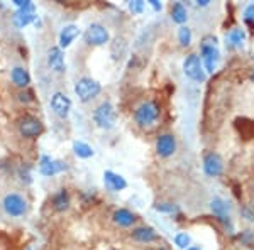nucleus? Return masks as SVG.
Returning a JSON list of instances; mask_svg holds the SVG:
<instances>
[{"instance_id": "39448f33", "label": "nucleus", "mask_w": 254, "mask_h": 250, "mask_svg": "<svg viewBox=\"0 0 254 250\" xmlns=\"http://www.w3.org/2000/svg\"><path fill=\"white\" fill-rule=\"evenodd\" d=\"M2 208L12 218H19V216H24L27 213V201L19 193H9V195L3 196Z\"/></svg>"}, {"instance_id": "c85d7f7f", "label": "nucleus", "mask_w": 254, "mask_h": 250, "mask_svg": "<svg viewBox=\"0 0 254 250\" xmlns=\"http://www.w3.org/2000/svg\"><path fill=\"white\" fill-rule=\"evenodd\" d=\"M127 7H129V10L132 12L134 15H139L144 10V2H142V0H130Z\"/></svg>"}, {"instance_id": "0eeeda50", "label": "nucleus", "mask_w": 254, "mask_h": 250, "mask_svg": "<svg viewBox=\"0 0 254 250\" xmlns=\"http://www.w3.org/2000/svg\"><path fill=\"white\" fill-rule=\"evenodd\" d=\"M19 134L26 139H34V137H39L44 130V125L43 122L39 120L38 117L34 115H24L22 118L19 120Z\"/></svg>"}, {"instance_id": "7ed1b4c3", "label": "nucleus", "mask_w": 254, "mask_h": 250, "mask_svg": "<svg viewBox=\"0 0 254 250\" xmlns=\"http://www.w3.org/2000/svg\"><path fill=\"white\" fill-rule=\"evenodd\" d=\"M159 113H161V110H159V105L156 101L146 100V101H142L136 108V112H134V122H136L139 127H142V129L153 127L158 122Z\"/></svg>"}, {"instance_id": "f8f14e48", "label": "nucleus", "mask_w": 254, "mask_h": 250, "mask_svg": "<svg viewBox=\"0 0 254 250\" xmlns=\"http://www.w3.org/2000/svg\"><path fill=\"white\" fill-rule=\"evenodd\" d=\"M210 210L212 213L219 218L225 227H229V230H232V221H231V215H229V211H231V206H229V203L222 200L220 196H215V198L210 200Z\"/></svg>"}, {"instance_id": "2f4dec72", "label": "nucleus", "mask_w": 254, "mask_h": 250, "mask_svg": "<svg viewBox=\"0 0 254 250\" xmlns=\"http://www.w3.org/2000/svg\"><path fill=\"white\" fill-rule=\"evenodd\" d=\"M147 3H149V5L153 7L154 12H161V9H163V3L159 2V0H149Z\"/></svg>"}, {"instance_id": "dca6fc26", "label": "nucleus", "mask_w": 254, "mask_h": 250, "mask_svg": "<svg viewBox=\"0 0 254 250\" xmlns=\"http://www.w3.org/2000/svg\"><path fill=\"white\" fill-rule=\"evenodd\" d=\"M80 27L76 26V24H68V26H64L63 29L60 32V38H58V46L61 49H66L71 46L73 43H75V39L80 36Z\"/></svg>"}, {"instance_id": "7c9ffc66", "label": "nucleus", "mask_w": 254, "mask_h": 250, "mask_svg": "<svg viewBox=\"0 0 254 250\" xmlns=\"http://www.w3.org/2000/svg\"><path fill=\"white\" fill-rule=\"evenodd\" d=\"M19 100L22 101V103H29V101H32V93L31 92H22L19 95Z\"/></svg>"}, {"instance_id": "6ab92c4d", "label": "nucleus", "mask_w": 254, "mask_h": 250, "mask_svg": "<svg viewBox=\"0 0 254 250\" xmlns=\"http://www.w3.org/2000/svg\"><path fill=\"white\" fill-rule=\"evenodd\" d=\"M112 220H114V223L119 225V227L129 228V227H132V225L136 223L137 218H136V215H134L130 210H127V208H119V210L114 211Z\"/></svg>"}, {"instance_id": "e433bc0d", "label": "nucleus", "mask_w": 254, "mask_h": 250, "mask_svg": "<svg viewBox=\"0 0 254 250\" xmlns=\"http://www.w3.org/2000/svg\"><path fill=\"white\" fill-rule=\"evenodd\" d=\"M158 250H170V249H168V247H159Z\"/></svg>"}, {"instance_id": "c756f323", "label": "nucleus", "mask_w": 254, "mask_h": 250, "mask_svg": "<svg viewBox=\"0 0 254 250\" xmlns=\"http://www.w3.org/2000/svg\"><path fill=\"white\" fill-rule=\"evenodd\" d=\"M19 176H20V181H22V183L29 184L32 181V178H31V174H29V167H26V173H24V169H20Z\"/></svg>"}, {"instance_id": "393cba45", "label": "nucleus", "mask_w": 254, "mask_h": 250, "mask_svg": "<svg viewBox=\"0 0 254 250\" xmlns=\"http://www.w3.org/2000/svg\"><path fill=\"white\" fill-rule=\"evenodd\" d=\"M178 41L183 48H188L193 41V34H191V29L188 26H180L178 29Z\"/></svg>"}, {"instance_id": "72a5a7b5", "label": "nucleus", "mask_w": 254, "mask_h": 250, "mask_svg": "<svg viewBox=\"0 0 254 250\" xmlns=\"http://www.w3.org/2000/svg\"><path fill=\"white\" fill-rule=\"evenodd\" d=\"M243 215H244L249 221H254V211H249L248 208H244V210H243Z\"/></svg>"}, {"instance_id": "4c0bfd02", "label": "nucleus", "mask_w": 254, "mask_h": 250, "mask_svg": "<svg viewBox=\"0 0 254 250\" xmlns=\"http://www.w3.org/2000/svg\"><path fill=\"white\" fill-rule=\"evenodd\" d=\"M2 7H3V3H2V2H0V9H2Z\"/></svg>"}, {"instance_id": "f3484780", "label": "nucleus", "mask_w": 254, "mask_h": 250, "mask_svg": "<svg viewBox=\"0 0 254 250\" xmlns=\"http://www.w3.org/2000/svg\"><path fill=\"white\" fill-rule=\"evenodd\" d=\"M48 66L55 73L64 71V54L60 46H53L48 51Z\"/></svg>"}, {"instance_id": "58836bf2", "label": "nucleus", "mask_w": 254, "mask_h": 250, "mask_svg": "<svg viewBox=\"0 0 254 250\" xmlns=\"http://www.w3.org/2000/svg\"><path fill=\"white\" fill-rule=\"evenodd\" d=\"M27 250H31V249H27Z\"/></svg>"}, {"instance_id": "f704fd0d", "label": "nucleus", "mask_w": 254, "mask_h": 250, "mask_svg": "<svg viewBox=\"0 0 254 250\" xmlns=\"http://www.w3.org/2000/svg\"><path fill=\"white\" fill-rule=\"evenodd\" d=\"M249 80H251L253 83H254V69H253V71H251V75H249Z\"/></svg>"}, {"instance_id": "20e7f679", "label": "nucleus", "mask_w": 254, "mask_h": 250, "mask_svg": "<svg viewBox=\"0 0 254 250\" xmlns=\"http://www.w3.org/2000/svg\"><path fill=\"white\" fill-rule=\"evenodd\" d=\"M75 95L78 97V100L81 103H87V101H92L93 98L100 95L102 92V85L98 83L97 80H93V78H80L78 81L75 83Z\"/></svg>"}, {"instance_id": "423d86ee", "label": "nucleus", "mask_w": 254, "mask_h": 250, "mask_svg": "<svg viewBox=\"0 0 254 250\" xmlns=\"http://www.w3.org/2000/svg\"><path fill=\"white\" fill-rule=\"evenodd\" d=\"M183 73H185L187 78H190L191 81H195V83H203L207 78L202 59H200V56H196V54L187 56V59L183 61Z\"/></svg>"}, {"instance_id": "2eb2a0df", "label": "nucleus", "mask_w": 254, "mask_h": 250, "mask_svg": "<svg viewBox=\"0 0 254 250\" xmlns=\"http://www.w3.org/2000/svg\"><path fill=\"white\" fill-rule=\"evenodd\" d=\"M104 184H105V188L112 193L124 191L127 188V181H126L124 176L114 173V171H110V169L104 171Z\"/></svg>"}, {"instance_id": "b1692460", "label": "nucleus", "mask_w": 254, "mask_h": 250, "mask_svg": "<svg viewBox=\"0 0 254 250\" xmlns=\"http://www.w3.org/2000/svg\"><path fill=\"white\" fill-rule=\"evenodd\" d=\"M171 19H173V22L180 24V26H183L188 20V12L182 2H175L171 5Z\"/></svg>"}, {"instance_id": "bb28decb", "label": "nucleus", "mask_w": 254, "mask_h": 250, "mask_svg": "<svg viewBox=\"0 0 254 250\" xmlns=\"http://www.w3.org/2000/svg\"><path fill=\"white\" fill-rule=\"evenodd\" d=\"M154 210L159 213H168V215H173V213H178L180 208L178 204L175 203H156L154 204Z\"/></svg>"}, {"instance_id": "cd10ccee", "label": "nucleus", "mask_w": 254, "mask_h": 250, "mask_svg": "<svg viewBox=\"0 0 254 250\" xmlns=\"http://www.w3.org/2000/svg\"><path fill=\"white\" fill-rule=\"evenodd\" d=\"M243 19H244V22L253 24V26H254V2L246 5V9L243 12Z\"/></svg>"}, {"instance_id": "4be33fe9", "label": "nucleus", "mask_w": 254, "mask_h": 250, "mask_svg": "<svg viewBox=\"0 0 254 250\" xmlns=\"http://www.w3.org/2000/svg\"><path fill=\"white\" fill-rule=\"evenodd\" d=\"M53 208L60 213L68 210L69 208V195H68L66 190H60L55 196H53Z\"/></svg>"}, {"instance_id": "6e6552de", "label": "nucleus", "mask_w": 254, "mask_h": 250, "mask_svg": "<svg viewBox=\"0 0 254 250\" xmlns=\"http://www.w3.org/2000/svg\"><path fill=\"white\" fill-rule=\"evenodd\" d=\"M49 106H51L53 113L60 118H68L69 112H71V100L66 93L63 92H55L49 98Z\"/></svg>"}, {"instance_id": "9d476101", "label": "nucleus", "mask_w": 254, "mask_h": 250, "mask_svg": "<svg viewBox=\"0 0 254 250\" xmlns=\"http://www.w3.org/2000/svg\"><path fill=\"white\" fill-rule=\"evenodd\" d=\"M66 169H68L66 162L56 161V159H53L51 155H46V154L41 155V161H39V174L41 176L51 178V176H56Z\"/></svg>"}, {"instance_id": "1a4fd4ad", "label": "nucleus", "mask_w": 254, "mask_h": 250, "mask_svg": "<svg viewBox=\"0 0 254 250\" xmlns=\"http://www.w3.org/2000/svg\"><path fill=\"white\" fill-rule=\"evenodd\" d=\"M85 39L90 46H104L110 41V32L104 24L93 22L90 24L87 32H85Z\"/></svg>"}, {"instance_id": "ddd939ff", "label": "nucleus", "mask_w": 254, "mask_h": 250, "mask_svg": "<svg viewBox=\"0 0 254 250\" xmlns=\"http://www.w3.org/2000/svg\"><path fill=\"white\" fill-rule=\"evenodd\" d=\"M203 173L210 178H217L224 173V159L217 152H208L203 157Z\"/></svg>"}, {"instance_id": "9b49d317", "label": "nucleus", "mask_w": 254, "mask_h": 250, "mask_svg": "<svg viewBox=\"0 0 254 250\" xmlns=\"http://www.w3.org/2000/svg\"><path fill=\"white\" fill-rule=\"evenodd\" d=\"M36 5L34 2H31V0H26V5L22 7V9H17V12H14V20L15 27H19V29H24L26 26H29L36 20Z\"/></svg>"}, {"instance_id": "a878e982", "label": "nucleus", "mask_w": 254, "mask_h": 250, "mask_svg": "<svg viewBox=\"0 0 254 250\" xmlns=\"http://www.w3.org/2000/svg\"><path fill=\"white\" fill-rule=\"evenodd\" d=\"M175 245L178 249H182V250H188L191 247V237L188 235L187 232H180V233H176L175 235Z\"/></svg>"}, {"instance_id": "5701e85b", "label": "nucleus", "mask_w": 254, "mask_h": 250, "mask_svg": "<svg viewBox=\"0 0 254 250\" xmlns=\"http://www.w3.org/2000/svg\"><path fill=\"white\" fill-rule=\"evenodd\" d=\"M71 147H73V152H75V155L80 159H90V157H93V154H95L93 147L90 144H87V142H83V141H75Z\"/></svg>"}, {"instance_id": "f257e3e1", "label": "nucleus", "mask_w": 254, "mask_h": 250, "mask_svg": "<svg viewBox=\"0 0 254 250\" xmlns=\"http://www.w3.org/2000/svg\"><path fill=\"white\" fill-rule=\"evenodd\" d=\"M200 59L203 63L205 73L212 75L217 69V66H219V61H220V51L217 48V38H214V36L203 38V41L200 43Z\"/></svg>"}, {"instance_id": "473e14b6", "label": "nucleus", "mask_w": 254, "mask_h": 250, "mask_svg": "<svg viewBox=\"0 0 254 250\" xmlns=\"http://www.w3.org/2000/svg\"><path fill=\"white\" fill-rule=\"evenodd\" d=\"M193 5L195 7H207V5H210V0H195Z\"/></svg>"}, {"instance_id": "aec40b11", "label": "nucleus", "mask_w": 254, "mask_h": 250, "mask_svg": "<svg viewBox=\"0 0 254 250\" xmlns=\"http://www.w3.org/2000/svg\"><path fill=\"white\" fill-rule=\"evenodd\" d=\"M136 242H141V244H151V242L158 240V233L153 227H137L134 228V232L130 233Z\"/></svg>"}, {"instance_id": "412c9836", "label": "nucleus", "mask_w": 254, "mask_h": 250, "mask_svg": "<svg viewBox=\"0 0 254 250\" xmlns=\"http://www.w3.org/2000/svg\"><path fill=\"white\" fill-rule=\"evenodd\" d=\"M10 80H12V83H14L15 87L26 88L27 85L31 83V75H29V71H27L26 68L15 66V68H12V71H10Z\"/></svg>"}, {"instance_id": "4468645a", "label": "nucleus", "mask_w": 254, "mask_h": 250, "mask_svg": "<svg viewBox=\"0 0 254 250\" xmlns=\"http://www.w3.org/2000/svg\"><path fill=\"white\" fill-rule=\"evenodd\" d=\"M156 152L159 157H171L176 152V139L171 134H161L156 139Z\"/></svg>"}, {"instance_id": "a211bd4d", "label": "nucleus", "mask_w": 254, "mask_h": 250, "mask_svg": "<svg viewBox=\"0 0 254 250\" xmlns=\"http://www.w3.org/2000/svg\"><path fill=\"white\" fill-rule=\"evenodd\" d=\"M246 31L241 29V27H234V29H231L225 34V44H227V48L231 49H241L244 48L246 44Z\"/></svg>"}, {"instance_id": "f03ea898", "label": "nucleus", "mask_w": 254, "mask_h": 250, "mask_svg": "<svg viewBox=\"0 0 254 250\" xmlns=\"http://www.w3.org/2000/svg\"><path fill=\"white\" fill-rule=\"evenodd\" d=\"M117 110L112 101H102L100 105L93 110V122L98 129L102 130H112L117 124Z\"/></svg>"}, {"instance_id": "c9c22d12", "label": "nucleus", "mask_w": 254, "mask_h": 250, "mask_svg": "<svg viewBox=\"0 0 254 250\" xmlns=\"http://www.w3.org/2000/svg\"><path fill=\"white\" fill-rule=\"evenodd\" d=\"M188 250H202V249H200V247H190Z\"/></svg>"}]
</instances>
